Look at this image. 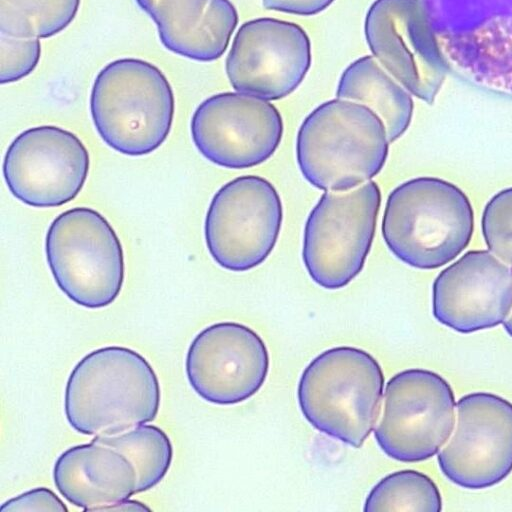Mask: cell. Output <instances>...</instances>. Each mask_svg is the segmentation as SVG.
<instances>
[{
    "label": "cell",
    "instance_id": "1",
    "mask_svg": "<svg viewBox=\"0 0 512 512\" xmlns=\"http://www.w3.org/2000/svg\"><path fill=\"white\" fill-rule=\"evenodd\" d=\"M172 458L168 435L144 424L68 448L54 464L53 479L59 493L84 512L110 511L160 483Z\"/></svg>",
    "mask_w": 512,
    "mask_h": 512
},
{
    "label": "cell",
    "instance_id": "2",
    "mask_svg": "<svg viewBox=\"0 0 512 512\" xmlns=\"http://www.w3.org/2000/svg\"><path fill=\"white\" fill-rule=\"evenodd\" d=\"M160 400L159 380L146 358L127 347L106 346L74 366L65 387L64 410L76 432L113 435L152 422Z\"/></svg>",
    "mask_w": 512,
    "mask_h": 512
},
{
    "label": "cell",
    "instance_id": "3",
    "mask_svg": "<svg viewBox=\"0 0 512 512\" xmlns=\"http://www.w3.org/2000/svg\"><path fill=\"white\" fill-rule=\"evenodd\" d=\"M389 143L385 124L372 109L336 97L317 106L301 123L296 159L312 186L345 192L382 170Z\"/></svg>",
    "mask_w": 512,
    "mask_h": 512
},
{
    "label": "cell",
    "instance_id": "4",
    "mask_svg": "<svg viewBox=\"0 0 512 512\" xmlns=\"http://www.w3.org/2000/svg\"><path fill=\"white\" fill-rule=\"evenodd\" d=\"M474 212L467 195L455 184L436 177H417L388 195L381 222L390 252L417 269L442 267L468 246Z\"/></svg>",
    "mask_w": 512,
    "mask_h": 512
},
{
    "label": "cell",
    "instance_id": "5",
    "mask_svg": "<svg viewBox=\"0 0 512 512\" xmlns=\"http://www.w3.org/2000/svg\"><path fill=\"white\" fill-rule=\"evenodd\" d=\"M173 90L162 71L150 62L122 58L96 76L90 114L101 139L127 156H144L167 139L174 118Z\"/></svg>",
    "mask_w": 512,
    "mask_h": 512
},
{
    "label": "cell",
    "instance_id": "6",
    "mask_svg": "<svg viewBox=\"0 0 512 512\" xmlns=\"http://www.w3.org/2000/svg\"><path fill=\"white\" fill-rule=\"evenodd\" d=\"M384 374L367 351L325 350L304 369L297 397L305 419L319 432L360 448L376 424Z\"/></svg>",
    "mask_w": 512,
    "mask_h": 512
},
{
    "label": "cell",
    "instance_id": "7",
    "mask_svg": "<svg viewBox=\"0 0 512 512\" xmlns=\"http://www.w3.org/2000/svg\"><path fill=\"white\" fill-rule=\"evenodd\" d=\"M444 65L512 95V0H420Z\"/></svg>",
    "mask_w": 512,
    "mask_h": 512
},
{
    "label": "cell",
    "instance_id": "8",
    "mask_svg": "<svg viewBox=\"0 0 512 512\" xmlns=\"http://www.w3.org/2000/svg\"><path fill=\"white\" fill-rule=\"evenodd\" d=\"M45 254L58 288L75 304L99 309L120 294L125 274L122 245L98 211L75 207L58 215L47 230Z\"/></svg>",
    "mask_w": 512,
    "mask_h": 512
},
{
    "label": "cell",
    "instance_id": "9",
    "mask_svg": "<svg viewBox=\"0 0 512 512\" xmlns=\"http://www.w3.org/2000/svg\"><path fill=\"white\" fill-rule=\"evenodd\" d=\"M381 200L374 181L321 195L307 217L302 245L303 263L317 285L337 290L360 274L374 240Z\"/></svg>",
    "mask_w": 512,
    "mask_h": 512
},
{
    "label": "cell",
    "instance_id": "10",
    "mask_svg": "<svg viewBox=\"0 0 512 512\" xmlns=\"http://www.w3.org/2000/svg\"><path fill=\"white\" fill-rule=\"evenodd\" d=\"M282 221V201L269 180L257 175L236 177L214 194L208 207L204 222L208 252L226 270H251L273 251Z\"/></svg>",
    "mask_w": 512,
    "mask_h": 512
},
{
    "label": "cell",
    "instance_id": "11",
    "mask_svg": "<svg viewBox=\"0 0 512 512\" xmlns=\"http://www.w3.org/2000/svg\"><path fill=\"white\" fill-rule=\"evenodd\" d=\"M455 396L449 382L427 369L390 378L374 438L388 457L415 463L435 456L455 427Z\"/></svg>",
    "mask_w": 512,
    "mask_h": 512
},
{
    "label": "cell",
    "instance_id": "12",
    "mask_svg": "<svg viewBox=\"0 0 512 512\" xmlns=\"http://www.w3.org/2000/svg\"><path fill=\"white\" fill-rule=\"evenodd\" d=\"M311 64L310 38L300 25L259 17L238 28L225 71L235 91L277 101L301 85Z\"/></svg>",
    "mask_w": 512,
    "mask_h": 512
},
{
    "label": "cell",
    "instance_id": "13",
    "mask_svg": "<svg viewBox=\"0 0 512 512\" xmlns=\"http://www.w3.org/2000/svg\"><path fill=\"white\" fill-rule=\"evenodd\" d=\"M190 131L195 147L208 161L247 169L275 153L284 124L270 101L235 91L205 99L192 115Z\"/></svg>",
    "mask_w": 512,
    "mask_h": 512
},
{
    "label": "cell",
    "instance_id": "14",
    "mask_svg": "<svg viewBox=\"0 0 512 512\" xmlns=\"http://www.w3.org/2000/svg\"><path fill=\"white\" fill-rule=\"evenodd\" d=\"M457 421L437 461L453 484L486 489L512 472V403L490 392L462 396Z\"/></svg>",
    "mask_w": 512,
    "mask_h": 512
},
{
    "label": "cell",
    "instance_id": "15",
    "mask_svg": "<svg viewBox=\"0 0 512 512\" xmlns=\"http://www.w3.org/2000/svg\"><path fill=\"white\" fill-rule=\"evenodd\" d=\"M89 153L71 131L42 125L21 132L3 160V177L10 193L22 203L58 207L82 190L89 172Z\"/></svg>",
    "mask_w": 512,
    "mask_h": 512
},
{
    "label": "cell",
    "instance_id": "16",
    "mask_svg": "<svg viewBox=\"0 0 512 512\" xmlns=\"http://www.w3.org/2000/svg\"><path fill=\"white\" fill-rule=\"evenodd\" d=\"M371 55L411 95L432 104L444 64L420 0H375L364 19Z\"/></svg>",
    "mask_w": 512,
    "mask_h": 512
},
{
    "label": "cell",
    "instance_id": "17",
    "mask_svg": "<svg viewBox=\"0 0 512 512\" xmlns=\"http://www.w3.org/2000/svg\"><path fill=\"white\" fill-rule=\"evenodd\" d=\"M185 371L192 389L216 405L241 403L263 386L269 354L262 338L236 322L204 328L189 345Z\"/></svg>",
    "mask_w": 512,
    "mask_h": 512
},
{
    "label": "cell",
    "instance_id": "18",
    "mask_svg": "<svg viewBox=\"0 0 512 512\" xmlns=\"http://www.w3.org/2000/svg\"><path fill=\"white\" fill-rule=\"evenodd\" d=\"M511 311L512 267L488 249L466 252L433 282V316L456 332L494 328Z\"/></svg>",
    "mask_w": 512,
    "mask_h": 512
},
{
    "label": "cell",
    "instance_id": "19",
    "mask_svg": "<svg viewBox=\"0 0 512 512\" xmlns=\"http://www.w3.org/2000/svg\"><path fill=\"white\" fill-rule=\"evenodd\" d=\"M336 97L372 109L384 122L390 143L410 126L414 109L411 94L372 55L357 58L343 70Z\"/></svg>",
    "mask_w": 512,
    "mask_h": 512
},
{
    "label": "cell",
    "instance_id": "20",
    "mask_svg": "<svg viewBox=\"0 0 512 512\" xmlns=\"http://www.w3.org/2000/svg\"><path fill=\"white\" fill-rule=\"evenodd\" d=\"M80 0H0V33L26 39H46L76 17Z\"/></svg>",
    "mask_w": 512,
    "mask_h": 512
},
{
    "label": "cell",
    "instance_id": "21",
    "mask_svg": "<svg viewBox=\"0 0 512 512\" xmlns=\"http://www.w3.org/2000/svg\"><path fill=\"white\" fill-rule=\"evenodd\" d=\"M363 510L440 512L442 497L429 476L405 469L382 478L369 492Z\"/></svg>",
    "mask_w": 512,
    "mask_h": 512
},
{
    "label": "cell",
    "instance_id": "22",
    "mask_svg": "<svg viewBox=\"0 0 512 512\" xmlns=\"http://www.w3.org/2000/svg\"><path fill=\"white\" fill-rule=\"evenodd\" d=\"M157 26L163 46L187 57L192 39L208 16L210 0H135Z\"/></svg>",
    "mask_w": 512,
    "mask_h": 512
},
{
    "label": "cell",
    "instance_id": "23",
    "mask_svg": "<svg viewBox=\"0 0 512 512\" xmlns=\"http://www.w3.org/2000/svg\"><path fill=\"white\" fill-rule=\"evenodd\" d=\"M481 227L488 250L512 267V187L499 191L487 202Z\"/></svg>",
    "mask_w": 512,
    "mask_h": 512
},
{
    "label": "cell",
    "instance_id": "24",
    "mask_svg": "<svg viewBox=\"0 0 512 512\" xmlns=\"http://www.w3.org/2000/svg\"><path fill=\"white\" fill-rule=\"evenodd\" d=\"M41 56L39 39L15 38L0 33V83L21 80L34 71Z\"/></svg>",
    "mask_w": 512,
    "mask_h": 512
},
{
    "label": "cell",
    "instance_id": "25",
    "mask_svg": "<svg viewBox=\"0 0 512 512\" xmlns=\"http://www.w3.org/2000/svg\"><path fill=\"white\" fill-rule=\"evenodd\" d=\"M15 511L67 512L68 508L52 490L37 487L7 500L0 507V512Z\"/></svg>",
    "mask_w": 512,
    "mask_h": 512
},
{
    "label": "cell",
    "instance_id": "26",
    "mask_svg": "<svg viewBox=\"0 0 512 512\" xmlns=\"http://www.w3.org/2000/svg\"><path fill=\"white\" fill-rule=\"evenodd\" d=\"M335 0H261L265 9L297 16H314L328 7Z\"/></svg>",
    "mask_w": 512,
    "mask_h": 512
},
{
    "label": "cell",
    "instance_id": "27",
    "mask_svg": "<svg viewBox=\"0 0 512 512\" xmlns=\"http://www.w3.org/2000/svg\"><path fill=\"white\" fill-rule=\"evenodd\" d=\"M150 511V508L135 500L126 499L111 507L110 511Z\"/></svg>",
    "mask_w": 512,
    "mask_h": 512
},
{
    "label": "cell",
    "instance_id": "28",
    "mask_svg": "<svg viewBox=\"0 0 512 512\" xmlns=\"http://www.w3.org/2000/svg\"><path fill=\"white\" fill-rule=\"evenodd\" d=\"M503 326L507 334L512 338V311L508 318L503 322Z\"/></svg>",
    "mask_w": 512,
    "mask_h": 512
}]
</instances>
